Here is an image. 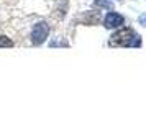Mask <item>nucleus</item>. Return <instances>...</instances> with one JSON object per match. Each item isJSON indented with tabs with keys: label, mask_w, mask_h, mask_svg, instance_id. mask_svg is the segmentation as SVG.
<instances>
[{
	"label": "nucleus",
	"mask_w": 146,
	"mask_h": 139,
	"mask_svg": "<svg viewBox=\"0 0 146 139\" xmlns=\"http://www.w3.org/2000/svg\"><path fill=\"white\" fill-rule=\"evenodd\" d=\"M95 7H102V8H108V10H112L113 5H112V2L110 0H95Z\"/></svg>",
	"instance_id": "20e7f679"
},
{
	"label": "nucleus",
	"mask_w": 146,
	"mask_h": 139,
	"mask_svg": "<svg viewBox=\"0 0 146 139\" xmlns=\"http://www.w3.org/2000/svg\"><path fill=\"white\" fill-rule=\"evenodd\" d=\"M112 44L138 47L139 44H141V40H139V36L133 31L131 28H121L120 31H117V33L112 36Z\"/></svg>",
	"instance_id": "f257e3e1"
},
{
	"label": "nucleus",
	"mask_w": 146,
	"mask_h": 139,
	"mask_svg": "<svg viewBox=\"0 0 146 139\" xmlns=\"http://www.w3.org/2000/svg\"><path fill=\"white\" fill-rule=\"evenodd\" d=\"M0 47H13V41L7 36H0Z\"/></svg>",
	"instance_id": "39448f33"
},
{
	"label": "nucleus",
	"mask_w": 146,
	"mask_h": 139,
	"mask_svg": "<svg viewBox=\"0 0 146 139\" xmlns=\"http://www.w3.org/2000/svg\"><path fill=\"white\" fill-rule=\"evenodd\" d=\"M123 16L117 12H110V13H107L105 20H104V26L108 28V30H112V28H120L123 25Z\"/></svg>",
	"instance_id": "7ed1b4c3"
},
{
	"label": "nucleus",
	"mask_w": 146,
	"mask_h": 139,
	"mask_svg": "<svg viewBox=\"0 0 146 139\" xmlns=\"http://www.w3.org/2000/svg\"><path fill=\"white\" fill-rule=\"evenodd\" d=\"M48 34H49V26H48L46 23L44 21L36 23L33 26V31H31V41H33L35 44H41L48 38Z\"/></svg>",
	"instance_id": "f03ea898"
},
{
	"label": "nucleus",
	"mask_w": 146,
	"mask_h": 139,
	"mask_svg": "<svg viewBox=\"0 0 146 139\" xmlns=\"http://www.w3.org/2000/svg\"><path fill=\"white\" fill-rule=\"evenodd\" d=\"M139 23H141L143 26H146V15H141V16H139Z\"/></svg>",
	"instance_id": "423d86ee"
}]
</instances>
